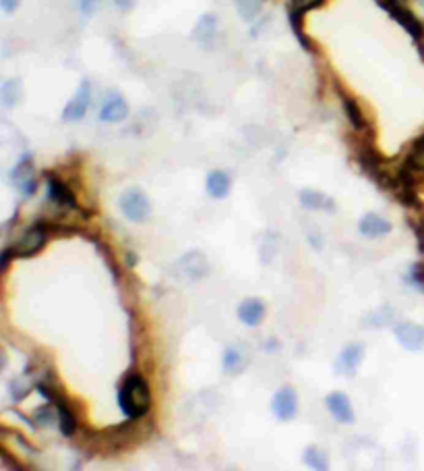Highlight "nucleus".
Returning <instances> with one entry per match:
<instances>
[{
  "instance_id": "nucleus-1",
  "label": "nucleus",
  "mask_w": 424,
  "mask_h": 471,
  "mask_svg": "<svg viewBox=\"0 0 424 471\" xmlns=\"http://www.w3.org/2000/svg\"><path fill=\"white\" fill-rule=\"evenodd\" d=\"M149 386L145 384V380L141 376H129L125 380V384L120 386V392H118V403H120V409L137 419L141 415L147 413L149 409Z\"/></svg>"
},
{
  "instance_id": "nucleus-2",
  "label": "nucleus",
  "mask_w": 424,
  "mask_h": 471,
  "mask_svg": "<svg viewBox=\"0 0 424 471\" xmlns=\"http://www.w3.org/2000/svg\"><path fill=\"white\" fill-rule=\"evenodd\" d=\"M120 210L129 220L143 222L149 218L151 206H149V199L145 197V193L141 189H127L120 195Z\"/></svg>"
},
{
  "instance_id": "nucleus-3",
  "label": "nucleus",
  "mask_w": 424,
  "mask_h": 471,
  "mask_svg": "<svg viewBox=\"0 0 424 471\" xmlns=\"http://www.w3.org/2000/svg\"><path fill=\"white\" fill-rule=\"evenodd\" d=\"M89 102H92V86L89 81H81V86L77 88L73 100L65 106L63 110V119L69 121V123H75V121H81L89 108Z\"/></svg>"
},
{
  "instance_id": "nucleus-4",
  "label": "nucleus",
  "mask_w": 424,
  "mask_h": 471,
  "mask_svg": "<svg viewBox=\"0 0 424 471\" xmlns=\"http://www.w3.org/2000/svg\"><path fill=\"white\" fill-rule=\"evenodd\" d=\"M393 332L403 349H407V351L424 349V326H418L412 322H401V324H395Z\"/></svg>"
},
{
  "instance_id": "nucleus-5",
  "label": "nucleus",
  "mask_w": 424,
  "mask_h": 471,
  "mask_svg": "<svg viewBox=\"0 0 424 471\" xmlns=\"http://www.w3.org/2000/svg\"><path fill=\"white\" fill-rule=\"evenodd\" d=\"M383 7L389 11V15L414 38V40H420L422 38V34H424V30H422V23L403 7V5H397V3H387V0H385V3H383Z\"/></svg>"
},
{
  "instance_id": "nucleus-6",
  "label": "nucleus",
  "mask_w": 424,
  "mask_h": 471,
  "mask_svg": "<svg viewBox=\"0 0 424 471\" xmlns=\"http://www.w3.org/2000/svg\"><path fill=\"white\" fill-rule=\"evenodd\" d=\"M271 409H273V415L282 421H288L296 415V409H298V399H296V392L294 388L290 386H284L275 392L273 397V403H271Z\"/></svg>"
},
{
  "instance_id": "nucleus-7",
  "label": "nucleus",
  "mask_w": 424,
  "mask_h": 471,
  "mask_svg": "<svg viewBox=\"0 0 424 471\" xmlns=\"http://www.w3.org/2000/svg\"><path fill=\"white\" fill-rule=\"evenodd\" d=\"M129 117V106L120 94H110L100 110V121L104 123H120Z\"/></svg>"
},
{
  "instance_id": "nucleus-8",
  "label": "nucleus",
  "mask_w": 424,
  "mask_h": 471,
  "mask_svg": "<svg viewBox=\"0 0 424 471\" xmlns=\"http://www.w3.org/2000/svg\"><path fill=\"white\" fill-rule=\"evenodd\" d=\"M44 241H46V232H44V228L34 226V228H30V230L23 234L21 241L17 243V248H15V256L28 258V256L36 254L38 250H42Z\"/></svg>"
},
{
  "instance_id": "nucleus-9",
  "label": "nucleus",
  "mask_w": 424,
  "mask_h": 471,
  "mask_svg": "<svg viewBox=\"0 0 424 471\" xmlns=\"http://www.w3.org/2000/svg\"><path fill=\"white\" fill-rule=\"evenodd\" d=\"M327 407L331 411V415L341 421V423H352L354 421V411H352V405L348 401V397L343 392H331L327 397Z\"/></svg>"
},
{
  "instance_id": "nucleus-10",
  "label": "nucleus",
  "mask_w": 424,
  "mask_h": 471,
  "mask_svg": "<svg viewBox=\"0 0 424 471\" xmlns=\"http://www.w3.org/2000/svg\"><path fill=\"white\" fill-rule=\"evenodd\" d=\"M358 228H360V232L364 234V237L374 239V237H383V234H387V232L391 230V222H389V220H385L383 216H377V214H366V216L360 220Z\"/></svg>"
},
{
  "instance_id": "nucleus-11",
  "label": "nucleus",
  "mask_w": 424,
  "mask_h": 471,
  "mask_svg": "<svg viewBox=\"0 0 424 471\" xmlns=\"http://www.w3.org/2000/svg\"><path fill=\"white\" fill-rule=\"evenodd\" d=\"M265 316V305L259 299H244L238 305V318L246 326H259Z\"/></svg>"
},
{
  "instance_id": "nucleus-12",
  "label": "nucleus",
  "mask_w": 424,
  "mask_h": 471,
  "mask_svg": "<svg viewBox=\"0 0 424 471\" xmlns=\"http://www.w3.org/2000/svg\"><path fill=\"white\" fill-rule=\"evenodd\" d=\"M48 177V193H50V199L61 203V206H67V208H75V195L71 193V189L59 181L56 177L52 174H46Z\"/></svg>"
},
{
  "instance_id": "nucleus-13",
  "label": "nucleus",
  "mask_w": 424,
  "mask_h": 471,
  "mask_svg": "<svg viewBox=\"0 0 424 471\" xmlns=\"http://www.w3.org/2000/svg\"><path fill=\"white\" fill-rule=\"evenodd\" d=\"M215 32H218V17L215 15H203L199 21H197V28H195V40L203 46H209L211 40L215 38Z\"/></svg>"
},
{
  "instance_id": "nucleus-14",
  "label": "nucleus",
  "mask_w": 424,
  "mask_h": 471,
  "mask_svg": "<svg viewBox=\"0 0 424 471\" xmlns=\"http://www.w3.org/2000/svg\"><path fill=\"white\" fill-rule=\"evenodd\" d=\"M362 355H364V347H362V345H358V343L348 345V347L341 351V355H339V368H341L346 374H354L356 368L360 365Z\"/></svg>"
},
{
  "instance_id": "nucleus-15",
  "label": "nucleus",
  "mask_w": 424,
  "mask_h": 471,
  "mask_svg": "<svg viewBox=\"0 0 424 471\" xmlns=\"http://www.w3.org/2000/svg\"><path fill=\"white\" fill-rule=\"evenodd\" d=\"M230 185L232 181L224 170H213L207 174V191L211 197H226L230 191Z\"/></svg>"
},
{
  "instance_id": "nucleus-16",
  "label": "nucleus",
  "mask_w": 424,
  "mask_h": 471,
  "mask_svg": "<svg viewBox=\"0 0 424 471\" xmlns=\"http://www.w3.org/2000/svg\"><path fill=\"white\" fill-rule=\"evenodd\" d=\"M15 181H17V187H19L25 195H30V193L36 189L34 168H32V164H30L28 158H23V160L19 162V166H17V170H15Z\"/></svg>"
},
{
  "instance_id": "nucleus-17",
  "label": "nucleus",
  "mask_w": 424,
  "mask_h": 471,
  "mask_svg": "<svg viewBox=\"0 0 424 471\" xmlns=\"http://www.w3.org/2000/svg\"><path fill=\"white\" fill-rule=\"evenodd\" d=\"M300 201H302V206H306L310 210H333L335 208L333 199H329L327 195L312 191V189H304L300 193Z\"/></svg>"
},
{
  "instance_id": "nucleus-18",
  "label": "nucleus",
  "mask_w": 424,
  "mask_h": 471,
  "mask_svg": "<svg viewBox=\"0 0 424 471\" xmlns=\"http://www.w3.org/2000/svg\"><path fill=\"white\" fill-rule=\"evenodd\" d=\"M21 98V81L19 79H9L3 83V90H0V100H3L5 108H13Z\"/></svg>"
},
{
  "instance_id": "nucleus-19",
  "label": "nucleus",
  "mask_w": 424,
  "mask_h": 471,
  "mask_svg": "<svg viewBox=\"0 0 424 471\" xmlns=\"http://www.w3.org/2000/svg\"><path fill=\"white\" fill-rule=\"evenodd\" d=\"M56 403V413H59V419H61V430L65 436H71L77 428V421H75V415L73 411L69 409V405H65L63 401H54Z\"/></svg>"
},
{
  "instance_id": "nucleus-20",
  "label": "nucleus",
  "mask_w": 424,
  "mask_h": 471,
  "mask_svg": "<svg viewBox=\"0 0 424 471\" xmlns=\"http://www.w3.org/2000/svg\"><path fill=\"white\" fill-rule=\"evenodd\" d=\"M263 0H236V11L242 21H255L261 13Z\"/></svg>"
},
{
  "instance_id": "nucleus-21",
  "label": "nucleus",
  "mask_w": 424,
  "mask_h": 471,
  "mask_svg": "<svg viewBox=\"0 0 424 471\" xmlns=\"http://www.w3.org/2000/svg\"><path fill=\"white\" fill-rule=\"evenodd\" d=\"M244 365H246V361H244V357L240 355V351L236 347L226 349V353H224V370L228 374H240L244 370Z\"/></svg>"
},
{
  "instance_id": "nucleus-22",
  "label": "nucleus",
  "mask_w": 424,
  "mask_h": 471,
  "mask_svg": "<svg viewBox=\"0 0 424 471\" xmlns=\"http://www.w3.org/2000/svg\"><path fill=\"white\" fill-rule=\"evenodd\" d=\"M343 108H346V114H348L350 123H352L358 131H362V129L366 127V123H364V117H362V112H360L358 104H356L352 98L343 96Z\"/></svg>"
},
{
  "instance_id": "nucleus-23",
  "label": "nucleus",
  "mask_w": 424,
  "mask_h": 471,
  "mask_svg": "<svg viewBox=\"0 0 424 471\" xmlns=\"http://www.w3.org/2000/svg\"><path fill=\"white\" fill-rule=\"evenodd\" d=\"M304 461H306V465L312 467V469H327V454H325L321 448H317V446L306 448Z\"/></svg>"
},
{
  "instance_id": "nucleus-24",
  "label": "nucleus",
  "mask_w": 424,
  "mask_h": 471,
  "mask_svg": "<svg viewBox=\"0 0 424 471\" xmlns=\"http://www.w3.org/2000/svg\"><path fill=\"white\" fill-rule=\"evenodd\" d=\"M407 168L414 170H424V137L414 146L410 158H407Z\"/></svg>"
},
{
  "instance_id": "nucleus-25",
  "label": "nucleus",
  "mask_w": 424,
  "mask_h": 471,
  "mask_svg": "<svg viewBox=\"0 0 424 471\" xmlns=\"http://www.w3.org/2000/svg\"><path fill=\"white\" fill-rule=\"evenodd\" d=\"M321 3H323V0H294L292 11L298 13V15H302V13H306V11H310V9L319 7Z\"/></svg>"
},
{
  "instance_id": "nucleus-26",
  "label": "nucleus",
  "mask_w": 424,
  "mask_h": 471,
  "mask_svg": "<svg viewBox=\"0 0 424 471\" xmlns=\"http://www.w3.org/2000/svg\"><path fill=\"white\" fill-rule=\"evenodd\" d=\"M100 5H102V0H79V9H81V13L83 15H94L98 9H100Z\"/></svg>"
},
{
  "instance_id": "nucleus-27",
  "label": "nucleus",
  "mask_w": 424,
  "mask_h": 471,
  "mask_svg": "<svg viewBox=\"0 0 424 471\" xmlns=\"http://www.w3.org/2000/svg\"><path fill=\"white\" fill-rule=\"evenodd\" d=\"M414 232H416V237H418V248H420V252H424V220H420V222L414 224Z\"/></svg>"
},
{
  "instance_id": "nucleus-28",
  "label": "nucleus",
  "mask_w": 424,
  "mask_h": 471,
  "mask_svg": "<svg viewBox=\"0 0 424 471\" xmlns=\"http://www.w3.org/2000/svg\"><path fill=\"white\" fill-rule=\"evenodd\" d=\"M21 0H0V9H3L5 13H13L17 7H19Z\"/></svg>"
},
{
  "instance_id": "nucleus-29",
  "label": "nucleus",
  "mask_w": 424,
  "mask_h": 471,
  "mask_svg": "<svg viewBox=\"0 0 424 471\" xmlns=\"http://www.w3.org/2000/svg\"><path fill=\"white\" fill-rule=\"evenodd\" d=\"M114 5H116L118 9H123V11H125V9H129V7H131V0H114Z\"/></svg>"
},
{
  "instance_id": "nucleus-30",
  "label": "nucleus",
  "mask_w": 424,
  "mask_h": 471,
  "mask_svg": "<svg viewBox=\"0 0 424 471\" xmlns=\"http://www.w3.org/2000/svg\"><path fill=\"white\" fill-rule=\"evenodd\" d=\"M418 3H420V5H422V7H424V0H418Z\"/></svg>"
}]
</instances>
